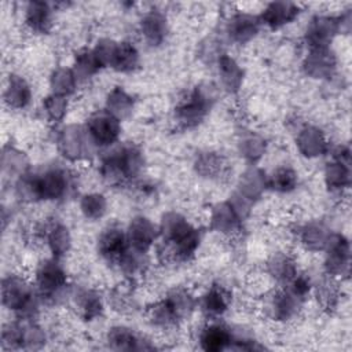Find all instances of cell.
Wrapping results in <instances>:
<instances>
[{"instance_id":"obj_1","label":"cell","mask_w":352,"mask_h":352,"mask_svg":"<svg viewBox=\"0 0 352 352\" xmlns=\"http://www.w3.org/2000/svg\"><path fill=\"white\" fill-rule=\"evenodd\" d=\"M160 234L166 248V253L173 260L182 261L191 257L201 241V234L183 216L166 213L162 217Z\"/></svg>"},{"instance_id":"obj_2","label":"cell","mask_w":352,"mask_h":352,"mask_svg":"<svg viewBox=\"0 0 352 352\" xmlns=\"http://www.w3.org/2000/svg\"><path fill=\"white\" fill-rule=\"evenodd\" d=\"M69 188V177L60 168H50L21 179L18 192L29 199H59Z\"/></svg>"},{"instance_id":"obj_3","label":"cell","mask_w":352,"mask_h":352,"mask_svg":"<svg viewBox=\"0 0 352 352\" xmlns=\"http://www.w3.org/2000/svg\"><path fill=\"white\" fill-rule=\"evenodd\" d=\"M100 165L103 177L111 183H118L138 176L143 168V157L136 146L125 144L107 153Z\"/></svg>"},{"instance_id":"obj_4","label":"cell","mask_w":352,"mask_h":352,"mask_svg":"<svg viewBox=\"0 0 352 352\" xmlns=\"http://www.w3.org/2000/svg\"><path fill=\"white\" fill-rule=\"evenodd\" d=\"M1 296L3 304L15 311L21 318L33 316L37 308L34 290L25 279L19 276L10 275L3 279Z\"/></svg>"},{"instance_id":"obj_5","label":"cell","mask_w":352,"mask_h":352,"mask_svg":"<svg viewBox=\"0 0 352 352\" xmlns=\"http://www.w3.org/2000/svg\"><path fill=\"white\" fill-rule=\"evenodd\" d=\"M194 308V298L184 290H173L150 309V318L157 326H170L187 316Z\"/></svg>"},{"instance_id":"obj_6","label":"cell","mask_w":352,"mask_h":352,"mask_svg":"<svg viewBox=\"0 0 352 352\" xmlns=\"http://www.w3.org/2000/svg\"><path fill=\"white\" fill-rule=\"evenodd\" d=\"M213 96L204 88H195L176 107V120L184 126L199 124L212 107Z\"/></svg>"},{"instance_id":"obj_7","label":"cell","mask_w":352,"mask_h":352,"mask_svg":"<svg viewBox=\"0 0 352 352\" xmlns=\"http://www.w3.org/2000/svg\"><path fill=\"white\" fill-rule=\"evenodd\" d=\"M85 131L95 147H107L117 142L120 136V120L110 114L107 110H103L89 117L85 125Z\"/></svg>"},{"instance_id":"obj_8","label":"cell","mask_w":352,"mask_h":352,"mask_svg":"<svg viewBox=\"0 0 352 352\" xmlns=\"http://www.w3.org/2000/svg\"><path fill=\"white\" fill-rule=\"evenodd\" d=\"M36 286L41 297H54L66 287V274L55 260H44L36 270Z\"/></svg>"},{"instance_id":"obj_9","label":"cell","mask_w":352,"mask_h":352,"mask_svg":"<svg viewBox=\"0 0 352 352\" xmlns=\"http://www.w3.org/2000/svg\"><path fill=\"white\" fill-rule=\"evenodd\" d=\"M341 28L342 18L318 15L308 25L307 41L311 48H327Z\"/></svg>"},{"instance_id":"obj_10","label":"cell","mask_w":352,"mask_h":352,"mask_svg":"<svg viewBox=\"0 0 352 352\" xmlns=\"http://www.w3.org/2000/svg\"><path fill=\"white\" fill-rule=\"evenodd\" d=\"M58 146L65 157L69 160H78L84 157L91 147H94V143L91 142L85 128L72 125L60 132Z\"/></svg>"},{"instance_id":"obj_11","label":"cell","mask_w":352,"mask_h":352,"mask_svg":"<svg viewBox=\"0 0 352 352\" xmlns=\"http://www.w3.org/2000/svg\"><path fill=\"white\" fill-rule=\"evenodd\" d=\"M128 249L126 232L118 227L106 228L98 239V250L100 256L114 264H120Z\"/></svg>"},{"instance_id":"obj_12","label":"cell","mask_w":352,"mask_h":352,"mask_svg":"<svg viewBox=\"0 0 352 352\" xmlns=\"http://www.w3.org/2000/svg\"><path fill=\"white\" fill-rule=\"evenodd\" d=\"M126 232V239H128V245L129 249L144 254L151 245L154 243L158 231L155 228V226L146 217L143 216H138L135 217L128 227Z\"/></svg>"},{"instance_id":"obj_13","label":"cell","mask_w":352,"mask_h":352,"mask_svg":"<svg viewBox=\"0 0 352 352\" xmlns=\"http://www.w3.org/2000/svg\"><path fill=\"white\" fill-rule=\"evenodd\" d=\"M326 249V270L331 275H342L349 267V243L338 234L329 236Z\"/></svg>"},{"instance_id":"obj_14","label":"cell","mask_w":352,"mask_h":352,"mask_svg":"<svg viewBox=\"0 0 352 352\" xmlns=\"http://www.w3.org/2000/svg\"><path fill=\"white\" fill-rule=\"evenodd\" d=\"M298 14H300V8L296 3L274 1V3H270L263 10L258 18L261 23L270 26L271 29H278L294 21Z\"/></svg>"},{"instance_id":"obj_15","label":"cell","mask_w":352,"mask_h":352,"mask_svg":"<svg viewBox=\"0 0 352 352\" xmlns=\"http://www.w3.org/2000/svg\"><path fill=\"white\" fill-rule=\"evenodd\" d=\"M260 25L261 22L258 16L248 12H238L228 21L227 33L232 41L243 44L258 33Z\"/></svg>"},{"instance_id":"obj_16","label":"cell","mask_w":352,"mask_h":352,"mask_svg":"<svg viewBox=\"0 0 352 352\" xmlns=\"http://www.w3.org/2000/svg\"><path fill=\"white\" fill-rule=\"evenodd\" d=\"M140 32L150 45L161 44L168 33L165 15L157 10L146 12L140 21Z\"/></svg>"},{"instance_id":"obj_17","label":"cell","mask_w":352,"mask_h":352,"mask_svg":"<svg viewBox=\"0 0 352 352\" xmlns=\"http://www.w3.org/2000/svg\"><path fill=\"white\" fill-rule=\"evenodd\" d=\"M199 341L206 351H221L231 346L234 336L231 330L220 323H212L202 329L199 334Z\"/></svg>"},{"instance_id":"obj_18","label":"cell","mask_w":352,"mask_h":352,"mask_svg":"<svg viewBox=\"0 0 352 352\" xmlns=\"http://www.w3.org/2000/svg\"><path fill=\"white\" fill-rule=\"evenodd\" d=\"M304 66L307 69V73L316 78L329 77L336 67V59L334 55L330 52L329 47L311 48V52L307 56Z\"/></svg>"},{"instance_id":"obj_19","label":"cell","mask_w":352,"mask_h":352,"mask_svg":"<svg viewBox=\"0 0 352 352\" xmlns=\"http://www.w3.org/2000/svg\"><path fill=\"white\" fill-rule=\"evenodd\" d=\"M51 7L44 1H30L25 10V21L36 33H47L52 26Z\"/></svg>"},{"instance_id":"obj_20","label":"cell","mask_w":352,"mask_h":352,"mask_svg":"<svg viewBox=\"0 0 352 352\" xmlns=\"http://www.w3.org/2000/svg\"><path fill=\"white\" fill-rule=\"evenodd\" d=\"M298 301L300 300L294 297L287 289L278 290L270 296V300L267 302L268 312L274 319H289L297 311Z\"/></svg>"},{"instance_id":"obj_21","label":"cell","mask_w":352,"mask_h":352,"mask_svg":"<svg viewBox=\"0 0 352 352\" xmlns=\"http://www.w3.org/2000/svg\"><path fill=\"white\" fill-rule=\"evenodd\" d=\"M241 224V212L231 204L224 202L216 206L212 214V227L220 232H234Z\"/></svg>"},{"instance_id":"obj_22","label":"cell","mask_w":352,"mask_h":352,"mask_svg":"<svg viewBox=\"0 0 352 352\" xmlns=\"http://www.w3.org/2000/svg\"><path fill=\"white\" fill-rule=\"evenodd\" d=\"M139 63V52L133 44L128 41L116 43L109 66L117 72H132Z\"/></svg>"},{"instance_id":"obj_23","label":"cell","mask_w":352,"mask_h":352,"mask_svg":"<svg viewBox=\"0 0 352 352\" xmlns=\"http://www.w3.org/2000/svg\"><path fill=\"white\" fill-rule=\"evenodd\" d=\"M297 146H298V150L305 157L322 155L327 148V143L322 131L314 126H307L298 133Z\"/></svg>"},{"instance_id":"obj_24","label":"cell","mask_w":352,"mask_h":352,"mask_svg":"<svg viewBox=\"0 0 352 352\" xmlns=\"http://www.w3.org/2000/svg\"><path fill=\"white\" fill-rule=\"evenodd\" d=\"M30 98L32 91L28 82L22 77L11 74L8 78V85L4 91V100L8 103V106L14 109H22L30 102Z\"/></svg>"},{"instance_id":"obj_25","label":"cell","mask_w":352,"mask_h":352,"mask_svg":"<svg viewBox=\"0 0 352 352\" xmlns=\"http://www.w3.org/2000/svg\"><path fill=\"white\" fill-rule=\"evenodd\" d=\"M230 300L231 297L223 286L213 285L202 298V311L210 318L220 316L227 311Z\"/></svg>"},{"instance_id":"obj_26","label":"cell","mask_w":352,"mask_h":352,"mask_svg":"<svg viewBox=\"0 0 352 352\" xmlns=\"http://www.w3.org/2000/svg\"><path fill=\"white\" fill-rule=\"evenodd\" d=\"M219 73L224 88L230 92H236L242 84L243 72L239 65L228 55L219 56Z\"/></svg>"},{"instance_id":"obj_27","label":"cell","mask_w":352,"mask_h":352,"mask_svg":"<svg viewBox=\"0 0 352 352\" xmlns=\"http://www.w3.org/2000/svg\"><path fill=\"white\" fill-rule=\"evenodd\" d=\"M45 239H47L48 248L52 252L55 258H59L63 254H66V252L70 248L69 230L59 223H55L48 227V230L45 232Z\"/></svg>"},{"instance_id":"obj_28","label":"cell","mask_w":352,"mask_h":352,"mask_svg":"<svg viewBox=\"0 0 352 352\" xmlns=\"http://www.w3.org/2000/svg\"><path fill=\"white\" fill-rule=\"evenodd\" d=\"M74 302L80 311V315L87 320L96 318L102 311L100 297L92 290H78L74 296Z\"/></svg>"},{"instance_id":"obj_29","label":"cell","mask_w":352,"mask_h":352,"mask_svg":"<svg viewBox=\"0 0 352 352\" xmlns=\"http://www.w3.org/2000/svg\"><path fill=\"white\" fill-rule=\"evenodd\" d=\"M268 271L278 282H282L285 285L297 275L294 261L286 254L272 256V258L268 261Z\"/></svg>"},{"instance_id":"obj_30","label":"cell","mask_w":352,"mask_h":352,"mask_svg":"<svg viewBox=\"0 0 352 352\" xmlns=\"http://www.w3.org/2000/svg\"><path fill=\"white\" fill-rule=\"evenodd\" d=\"M330 234L320 224H307L300 231V239L307 249L319 250L324 249Z\"/></svg>"},{"instance_id":"obj_31","label":"cell","mask_w":352,"mask_h":352,"mask_svg":"<svg viewBox=\"0 0 352 352\" xmlns=\"http://www.w3.org/2000/svg\"><path fill=\"white\" fill-rule=\"evenodd\" d=\"M106 110L113 114L116 118H124L126 117L133 107V100L132 98L122 91L121 88H114L107 98V103H106Z\"/></svg>"},{"instance_id":"obj_32","label":"cell","mask_w":352,"mask_h":352,"mask_svg":"<svg viewBox=\"0 0 352 352\" xmlns=\"http://www.w3.org/2000/svg\"><path fill=\"white\" fill-rule=\"evenodd\" d=\"M77 85V77L73 70L59 67L51 76V88L52 94L67 96L74 92Z\"/></svg>"},{"instance_id":"obj_33","label":"cell","mask_w":352,"mask_h":352,"mask_svg":"<svg viewBox=\"0 0 352 352\" xmlns=\"http://www.w3.org/2000/svg\"><path fill=\"white\" fill-rule=\"evenodd\" d=\"M102 67L94 50H82L76 55L74 74L77 78H88Z\"/></svg>"},{"instance_id":"obj_34","label":"cell","mask_w":352,"mask_h":352,"mask_svg":"<svg viewBox=\"0 0 352 352\" xmlns=\"http://www.w3.org/2000/svg\"><path fill=\"white\" fill-rule=\"evenodd\" d=\"M298 183L297 173L290 168L276 169L267 180V186L279 192H289L296 188Z\"/></svg>"},{"instance_id":"obj_35","label":"cell","mask_w":352,"mask_h":352,"mask_svg":"<svg viewBox=\"0 0 352 352\" xmlns=\"http://www.w3.org/2000/svg\"><path fill=\"white\" fill-rule=\"evenodd\" d=\"M324 179L329 187L340 190L344 188L349 184L351 180V172H349V165L334 161L326 166L324 172Z\"/></svg>"},{"instance_id":"obj_36","label":"cell","mask_w":352,"mask_h":352,"mask_svg":"<svg viewBox=\"0 0 352 352\" xmlns=\"http://www.w3.org/2000/svg\"><path fill=\"white\" fill-rule=\"evenodd\" d=\"M106 199L102 194H88L84 195L81 202H80V208L82 214L87 219L91 220H98L100 219L104 212H106Z\"/></svg>"},{"instance_id":"obj_37","label":"cell","mask_w":352,"mask_h":352,"mask_svg":"<svg viewBox=\"0 0 352 352\" xmlns=\"http://www.w3.org/2000/svg\"><path fill=\"white\" fill-rule=\"evenodd\" d=\"M109 341H111L120 349H132V348H138V342L140 340L129 329L114 327L109 333Z\"/></svg>"},{"instance_id":"obj_38","label":"cell","mask_w":352,"mask_h":352,"mask_svg":"<svg viewBox=\"0 0 352 352\" xmlns=\"http://www.w3.org/2000/svg\"><path fill=\"white\" fill-rule=\"evenodd\" d=\"M43 106L51 121H60L66 114V107H67L66 96L51 94L44 99Z\"/></svg>"},{"instance_id":"obj_39","label":"cell","mask_w":352,"mask_h":352,"mask_svg":"<svg viewBox=\"0 0 352 352\" xmlns=\"http://www.w3.org/2000/svg\"><path fill=\"white\" fill-rule=\"evenodd\" d=\"M223 165H224V162H223L221 157H217L213 153L201 155L197 162L198 172L205 176H216L217 173H221Z\"/></svg>"},{"instance_id":"obj_40","label":"cell","mask_w":352,"mask_h":352,"mask_svg":"<svg viewBox=\"0 0 352 352\" xmlns=\"http://www.w3.org/2000/svg\"><path fill=\"white\" fill-rule=\"evenodd\" d=\"M264 140L258 136L250 135L241 142V151L249 160H257L264 153Z\"/></svg>"}]
</instances>
